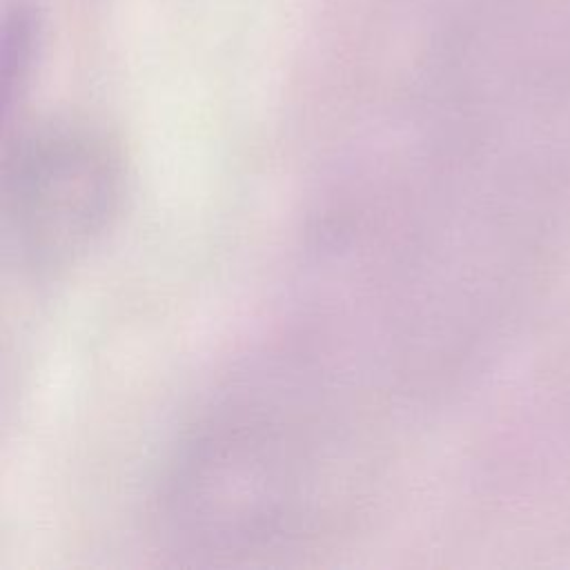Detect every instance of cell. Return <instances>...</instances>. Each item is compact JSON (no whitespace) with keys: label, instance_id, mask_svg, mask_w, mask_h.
I'll use <instances>...</instances> for the list:
<instances>
[{"label":"cell","instance_id":"7a4b0ae2","mask_svg":"<svg viewBox=\"0 0 570 570\" xmlns=\"http://www.w3.org/2000/svg\"><path fill=\"white\" fill-rule=\"evenodd\" d=\"M298 436L267 421L207 436L174 476V519L205 539L274 534L309 503L312 472Z\"/></svg>","mask_w":570,"mask_h":570},{"label":"cell","instance_id":"6da1fadb","mask_svg":"<svg viewBox=\"0 0 570 570\" xmlns=\"http://www.w3.org/2000/svg\"><path fill=\"white\" fill-rule=\"evenodd\" d=\"M122 183L118 149L91 127L51 125L20 138L2 189L16 263L33 274L73 265L111 227Z\"/></svg>","mask_w":570,"mask_h":570}]
</instances>
